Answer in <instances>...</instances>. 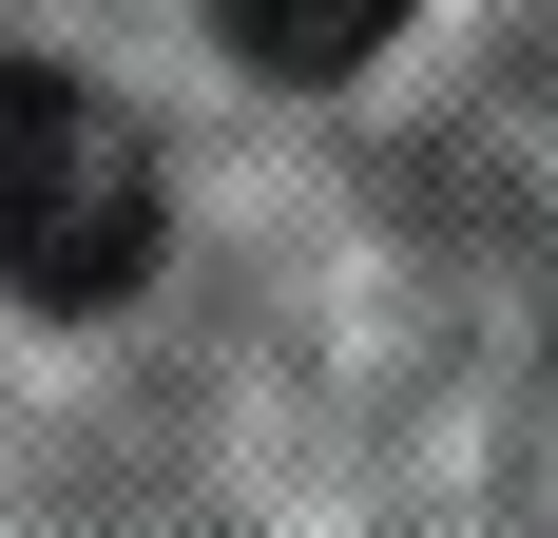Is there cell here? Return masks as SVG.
<instances>
[{"instance_id": "cell-1", "label": "cell", "mask_w": 558, "mask_h": 538, "mask_svg": "<svg viewBox=\"0 0 558 538\" xmlns=\"http://www.w3.org/2000/svg\"><path fill=\"white\" fill-rule=\"evenodd\" d=\"M0 289L20 308H135L155 289V155L58 58H0Z\"/></svg>"}, {"instance_id": "cell-2", "label": "cell", "mask_w": 558, "mask_h": 538, "mask_svg": "<svg viewBox=\"0 0 558 538\" xmlns=\"http://www.w3.org/2000/svg\"><path fill=\"white\" fill-rule=\"evenodd\" d=\"M213 39L251 58V77H347V58L404 39V0H213Z\"/></svg>"}]
</instances>
